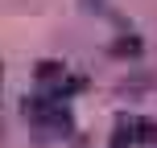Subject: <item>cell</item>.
I'll use <instances>...</instances> for the list:
<instances>
[{"label": "cell", "instance_id": "cell-2", "mask_svg": "<svg viewBox=\"0 0 157 148\" xmlns=\"http://www.w3.org/2000/svg\"><path fill=\"white\" fill-rule=\"evenodd\" d=\"M25 111H29V119L41 124V128H54V132H66V128H71L66 99H58V95H41V99H33Z\"/></svg>", "mask_w": 157, "mask_h": 148}, {"label": "cell", "instance_id": "cell-1", "mask_svg": "<svg viewBox=\"0 0 157 148\" xmlns=\"http://www.w3.org/2000/svg\"><path fill=\"white\" fill-rule=\"evenodd\" d=\"M157 140V124L145 115H120L112 128V144L116 148H136V144H153Z\"/></svg>", "mask_w": 157, "mask_h": 148}]
</instances>
